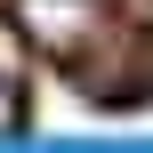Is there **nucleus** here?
<instances>
[{
  "label": "nucleus",
  "instance_id": "f03ea898",
  "mask_svg": "<svg viewBox=\"0 0 153 153\" xmlns=\"http://www.w3.org/2000/svg\"><path fill=\"white\" fill-rule=\"evenodd\" d=\"M8 121H16V105H8V97H0V129H8Z\"/></svg>",
  "mask_w": 153,
  "mask_h": 153
},
{
  "label": "nucleus",
  "instance_id": "f257e3e1",
  "mask_svg": "<svg viewBox=\"0 0 153 153\" xmlns=\"http://www.w3.org/2000/svg\"><path fill=\"white\" fill-rule=\"evenodd\" d=\"M16 24H24L40 48L73 56V48H81V32L97 40V0H24V8H16Z\"/></svg>",
  "mask_w": 153,
  "mask_h": 153
}]
</instances>
